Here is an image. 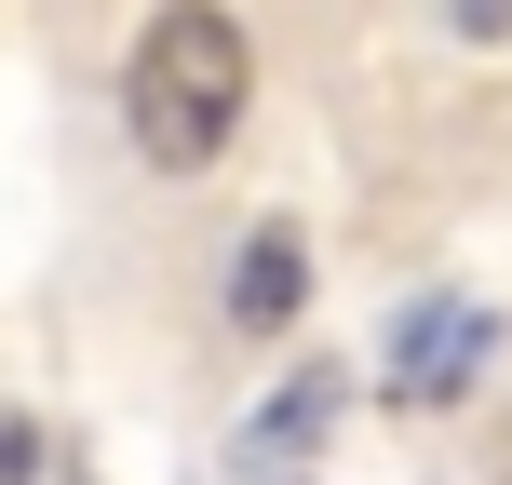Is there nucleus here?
Here are the masks:
<instances>
[{
	"label": "nucleus",
	"instance_id": "423d86ee",
	"mask_svg": "<svg viewBox=\"0 0 512 485\" xmlns=\"http://www.w3.org/2000/svg\"><path fill=\"white\" fill-rule=\"evenodd\" d=\"M459 14V41H512V0H445Z\"/></svg>",
	"mask_w": 512,
	"mask_h": 485
},
{
	"label": "nucleus",
	"instance_id": "f03ea898",
	"mask_svg": "<svg viewBox=\"0 0 512 485\" xmlns=\"http://www.w3.org/2000/svg\"><path fill=\"white\" fill-rule=\"evenodd\" d=\"M486 364H499V310H486V297H418L405 324H391V364H378V391H391L405 418H445L472 378H486Z\"/></svg>",
	"mask_w": 512,
	"mask_h": 485
},
{
	"label": "nucleus",
	"instance_id": "20e7f679",
	"mask_svg": "<svg viewBox=\"0 0 512 485\" xmlns=\"http://www.w3.org/2000/svg\"><path fill=\"white\" fill-rule=\"evenodd\" d=\"M297 297H310V256H297V230L270 216V230L230 256V324H243V337H270V324H297Z\"/></svg>",
	"mask_w": 512,
	"mask_h": 485
},
{
	"label": "nucleus",
	"instance_id": "7ed1b4c3",
	"mask_svg": "<svg viewBox=\"0 0 512 485\" xmlns=\"http://www.w3.org/2000/svg\"><path fill=\"white\" fill-rule=\"evenodd\" d=\"M337 418H351V364H297V378H283L270 405L243 418V459H270V472H283V459H310Z\"/></svg>",
	"mask_w": 512,
	"mask_h": 485
},
{
	"label": "nucleus",
	"instance_id": "f257e3e1",
	"mask_svg": "<svg viewBox=\"0 0 512 485\" xmlns=\"http://www.w3.org/2000/svg\"><path fill=\"white\" fill-rule=\"evenodd\" d=\"M243 108H256V41H243V14H216V0H162L149 41H135V68H122L135 149H149L162 176H203V162H230Z\"/></svg>",
	"mask_w": 512,
	"mask_h": 485
},
{
	"label": "nucleus",
	"instance_id": "39448f33",
	"mask_svg": "<svg viewBox=\"0 0 512 485\" xmlns=\"http://www.w3.org/2000/svg\"><path fill=\"white\" fill-rule=\"evenodd\" d=\"M54 472V432L41 418H0V485H41Z\"/></svg>",
	"mask_w": 512,
	"mask_h": 485
}]
</instances>
